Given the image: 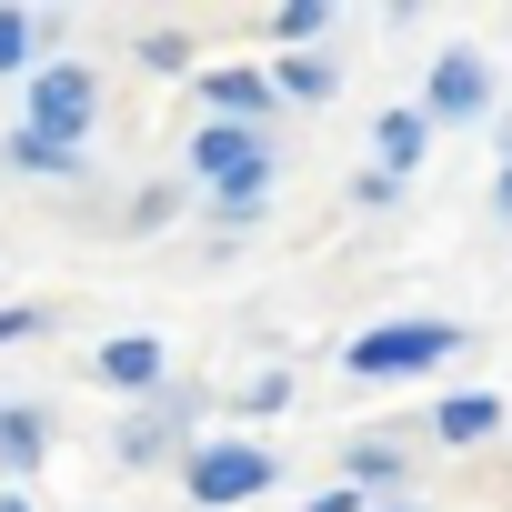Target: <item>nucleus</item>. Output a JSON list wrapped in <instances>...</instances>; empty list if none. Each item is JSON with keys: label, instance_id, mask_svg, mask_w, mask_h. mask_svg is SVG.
Returning a JSON list of instances; mask_svg holds the SVG:
<instances>
[{"label": "nucleus", "instance_id": "obj_1", "mask_svg": "<svg viewBox=\"0 0 512 512\" xmlns=\"http://www.w3.org/2000/svg\"><path fill=\"white\" fill-rule=\"evenodd\" d=\"M452 342H462L452 322H392V332H362V342H352V372H362V382H382V372H432Z\"/></svg>", "mask_w": 512, "mask_h": 512}, {"label": "nucleus", "instance_id": "obj_2", "mask_svg": "<svg viewBox=\"0 0 512 512\" xmlns=\"http://www.w3.org/2000/svg\"><path fill=\"white\" fill-rule=\"evenodd\" d=\"M31 131L41 141H61V151H81V131H91V71H41L31 81Z\"/></svg>", "mask_w": 512, "mask_h": 512}, {"label": "nucleus", "instance_id": "obj_3", "mask_svg": "<svg viewBox=\"0 0 512 512\" xmlns=\"http://www.w3.org/2000/svg\"><path fill=\"white\" fill-rule=\"evenodd\" d=\"M272 482V452H251V442H211L191 452V502H251Z\"/></svg>", "mask_w": 512, "mask_h": 512}, {"label": "nucleus", "instance_id": "obj_4", "mask_svg": "<svg viewBox=\"0 0 512 512\" xmlns=\"http://www.w3.org/2000/svg\"><path fill=\"white\" fill-rule=\"evenodd\" d=\"M482 101H492L482 61H462V51H452V61H432V111H442V121H472Z\"/></svg>", "mask_w": 512, "mask_h": 512}, {"label": "nucleus", "instance_id": "obj_5", "mask_svg": "<svg viewBox=\"0 0 512 512\" xmlns=\"http://www.w3.org/2000/svg\"><path fill=\"white\" fill-rule=\"evenodd\" d=\"M101 382H121V392H151V382H161V342H151V332H121V342H101Z\"/></svg>", "mask_w": 512, "mask_h": 512}, {"label": "nucleus", "instance_id": "obj_6", "mask_svg": "<svg viewBox=\"0 0 512 512\" xmlns=\"http://www.w3.org/2000/svg\"><path fill=\"white\" fill-rule=\"evenodd\" d=\"M201 101H211V121H241V131H251V111H262V81H251V71H211Z\"/></svg>", "mask_w": 512, "mask_h": 512}, {"label": "nucleus", "instance_id": "obj_7", "mask_svg": "<svg viewBox=\"0 0 512 512\" xmlns=\"http://www.w3.org/2000/svg\"><path fill=\"white\" fill-rule=\"evenodd\" d=\"M11 171H61V181H71V171H81V151H61V141H41V131L21 121V131H11Z\"/></svg>", "mask_w": 512, "mask_h": 512}, {"label": "nucleus", "instance_id": "obj_8", "mask_svg": "<svg viewBox=\"0 0 512 512\" xmlns=\"http://www.w3.org/2000/svg\"><path fill=\"white\" fill-rule=\"evenodd\" d=\"M412 161H422V111H392V121H382V171L402 181Z\"/></svg>", "mask_w": 512, "mask_h": 512}, {"label": "nucleus", "instance_id": "obj_9", "mask_svg": "<svg viewBox=\"0 0 512 512\" xmlns=\"http://www.w3.org/2000/svg\"><path fill=\"white\" fill-rule=\"evenodd\" d=\"M492 422H502V402H482V392L472 402H442V442H482Z\"/></svg>", "mask_w": 512, "mask_h": 512}, {"label": "nucleus", "instance_id": "obj_10", "mask_svg": "<svg viewBox=\"0 0 512 512\" xmlns=\"http://www.w3.org/2000/svg\"><path fill=\"white\" fill-rule=\"evenodd\" d=\"M0 462H11V472L41 462V422H31V412H0Z\"/></svg>", "mask_w": 512, "mask_h": 512}, {"label": "nucleus", "instance_id": "obj_11", "mask_svg": "<svg viewBox=\"0 0 512 512\" xmlns=\"http://www.w3.org/2000/svg\"><path fill=\"white\" fill-rule=\"evenodd\" d=\"M272 81H282L292 101H332V71H322V61H302V51H292V61H282Z\"/></svg>", "mask_w": 512, "mask_h": 512}, {"label": "nucleus", "instance_id": "obj_12", "mask_svg": "<svg viewBox=\"0 0 512 512\" xmlns=\"http://www.w3.org/2000/svg\"><path fill=\"white\" fill-rule=\"evenodd\" d=\"M322 21H332V11H322V0H292V11H272V31H282L292 51H302V41H322Z\"/></svg>", "mask_w": 512, "mask_h": 512}, {"label": "nucleus", "instance_id": "obj_13", "mask_svg": "<svg viewBox=\"0 0 512 512\" xmlns=\"http://www.w3.org/2000/svg\"><path fill=\"white\" fill-rule=\"evenodd\" d=\"M392 472H402V452H392V442H352V482H362V492H372V482H392Z\"/></svg>", "mask_w": 512, "mask_h": 512}, {"label": "nucleus", "instance_id": "obj_14", "mask_svg": "<svg viewBox=\"0 0 512 512\" xmlns=\"http://www.w3.org/2000/svg\"><path fill=\"white\" fill-rule=\"evenodd\" d=\"M21 51H31V21H21V11H0V71H21Z\"/></svg>", "mask_w": 512, "mask_h": 512}, {"label": "nucleus", "instance_id": "obj_15", "mask_svg": "<svg viewBox=\"0 0 512 512\" xmlns=\"http://www.w3.org/2000/svg\"><path fill=\"white\" fill-rule=\"evenodd\" d=\"M161 442H171V432H161V422H131V432H121V462H151V452H161Z\"/></svg>", "mask_w": 512, "mask_h": 512}, {"label": "nucleus", "instance_id": "obj_16", "mask_svg": "<svg viewBox=\"0 0 512 512\" xmlns=\"http://www.w3.org/2000/svg\"><path fill=\"white\" fill-rule=\"evenodd\" d=\"M21 332H41V312H0V342H21Z\"/></svg>", "mask_w": 512, "mask_h": 512}, {"label": "nucleus", "instance_id": "obj_17", "mask_svg": "<svg viewBox=\"0 0 512 512\" xmlns=\"http://www.w3.org/2000/svg\"><path fill=\"white\" fill-rule=\"evenodd\" d=\"M502 211H512V171H502Z\"/></svg>", "mask_w": 512, "mask_h": 512}, {"label": "nucleus", "instance_id": "obj_18", "mask_svg": "<svg viewBox=\"0 0 512 512\" xmlns=\"http://www.w3.org/2000/svg\"><path fill=\"white\" fill-rule=\"evenodd\" d=\"M0 512H31V502H0Z\"/></svg>", "mask_w": 512, "mask_h": 512}]
</instances>
